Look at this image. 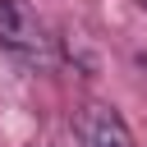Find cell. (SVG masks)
<instances>
[{
  "label": "cell",
  "mask_w": 147,
  "mask_h": 147,
  "mask_svg": "<svg viewBox=\"0 0 147 147\" xmlns=\"http://www.w3.org/2000/svg\"><path fill=\"white\" fill-rule=\"evenodd\" d=\"M138 5H142V9H147V0H138Z\"/></svg>",
  "instance_id": "cell-3"
},
{
  "label": "cell",
  "mask_w": 147,
  "mask_h": 147,
  "mask_svg": "<svg viewBox=\"0 0 147 147\" xmlns=\"http://www.w3.org/2000/svg\"><path fill=\"white\" fill-rule=\"evenodd\" d=\"M0 46L23 64H51V32L28 0H0Z\"/></svg>",
  "instance_id": "cell-1"
},
{
  "label": "cell",
  "mask_w": 147,
  "mask_h": 147,
  "mask_svg": "<svg viewBox=\"0 0 147 147\" xmlns=\"http://www.w3.org/2000/svg\"><path fill=\"white\" fill-rule=\"evenodd\" d=\"M74 133H78V147H133L124 115L106 101H87L74 115Z\"/></svg>",
  "instance_id": "cell-2"
}]
</instances>
